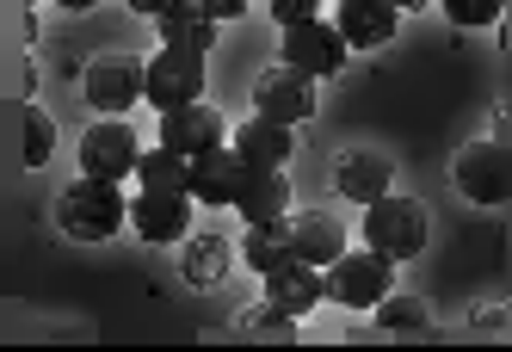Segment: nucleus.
<instances>
[{
  "label": "nucleus",
  "instance_id": "f257e3e1",
  "mask_svg": "<svg viewBox=\"0 0 512 352\" xmlns=\"http://www.w3.org/2000/svg\"><path fill=\"white\" fill-rule=\"evenodd\" d=\"M56 217H62V229L75 241H105V235H118V223L130 217V204H124L118 180H93V173H81V180L62 192Z\"/></svg>",
  "mask_w": 512,
  "mask_h": 352
},
{
  "label": "nucleus",
  "instance_id": "f03ea898",
  "mask_svg": "<svg viewBox=\"0 0 512 352\" xmlns=\"http://www.w3.org/2000/svg\"><path fill=\"white\" fill-rule=\"evenodd\" d=\"M364 241H371L377 254H389V260H414L426 248V204L383 192L371 210H364Z\"/></svg>",
  "mask_w": 512,
  "mask_h": 352
},
{
  "label": "nucleus",
  "instance_id": "7ed1b4c3",
  "mask_svg": "<svg viewBox=\"0 0 512 352\" xmlns=\"http://www.w3.org/2000/svg\"><path fill=\"white\" fill-rule=\"evenodd\" d=\"M389 254H340L334 266H327V297L346 303V309H377L389 297Z\"/></svg>",
  "mask_w": 512,
  "mask_h": 352
},
{
  "label": "nucleus",
  "instance_id": "20e7f679",
  "mask_svg": "<svg viewBox=\"0 0 512 352\" xmlns=\"http://www.w3.org/2000/svg\"><path fill=\"white\" fill-rule=\"evenodd\" d=\"M346 31L340 25H321V19H303V25H284V62L303 68V75H340L346 68Z\"/></svg>",
  "mask_w": 512,
  "mask_h": 352
},
{
  "label": "nucleus",
  "instance_id": "39448f33",
  "mask_svg": "<svg viewBox=\"0 0 512 352\" xmlns=\"http://www.w3.org/2000/svg\"><path fill=\"white\" fill-rule=\"evenodd\" d=\"M198 99H204V56L161 44V56H149V105L179 112V105H198Z\"/></svg>",
  "mask_w": 512,
  "mask_h": 352
},
{
  "label": "nucleus",
  "instance_id": "423d86ee",
  "mask_svg": "<svg viewBox=\"0 0 512 352\" xmlns=\"http://www.w3.org/2000/svg\"><path fill=\"white\" fill-rule=\"evenodd\" d=\"M136 161H142V143H136V130L124 118H99L81 136V167L93 180H124V173H136Z\"/></svg>",
  "mask_w": 512,
  "mask_h": 352
},
{
  "label": "nucleus",
  "instance_id": "0eeeda50",
  "mask_svg": "<svg viewBox=\"0 0 512 352\" xmlns=\"http://www.w3.org/2000/svg\"><path fill=\"white\" fill-rule=\"evenodd\" d=\"M457 186L475 204H506L512 198V149L506 143H469L457 155Z\"/></svg>",
  "mask_w": 512,
  "mask_h": 352
},
{
  "label": "nucleus",
  "instance_id": "6e6552de",
  "mask_svg": "<svg viewBox=\"0 0 512 352\" xmlns=\"http://www.w3.org/2000/svg\"><path fill=\"white\" fill-rule=\"evenodd\" d=\"M81 87H87V99L99 105V112H124V105H136L142 93H149V68L130 62V56H99V62H87Z\"/></svg>",
  "mask_w": 512,
  "mask_h": 352
},
{
  "label": "nucleus",
  "instance_id": "1a4fd4ad",
  "mask_svg": "<svg viewBox=\"0 0 512 352\" xmlns=\"http://www.w3.org/2000/svg\"><path fill=\"white\" fill-rule=\"evenodd\" d=\"M253 105H260V118H278V124H303L315 112V75L303 68H266L260 87H253Z\"/></svg>",
  "mask_w": 512,
  "mask_h": 352
},
{
  "label": "nucleus",
  "instance_id": "9d476101",
  "mask_svg": "<svg viewBox=\"0 0 512 352\" xmlns=\"http://www.w3.org/2000/svg\"><path fill=\"white\" fill-rule=\"evenodd\" d=\"M321 297H327V266H315V260H290V266L266 272V303L278 315H290V322L309 315Z\"/></svg>",
  "mask_w": 512,
  "mask_h": 352
},
{
  "label": "nucleus",
  "instance_id": "9b49d317",
  "mask_svg": "<svg viewBox=\"0 0 512 352\" xmlns=\"http://www.w3.org/2000/svg\"><path fill=\"white\" fill-rule=\"evenodd\" d=\"M130 223L142 241H186L192 229V192H142L130 204Z\"/></svg>",
  "mask_w": 512,
  "mask_h": 352
},
{
  "label": "nucleus",
  "instance_id": "f8f14e48",
  "mask_svg": "<svg viewBox=\"0 0 512 352\" xmlns=\"http://www.w3.org/2000/svg\"><path fill=\"white\" fill-rule=\"evenodd\" d=\"M241 180H247V155L241 149H204V155H192V198L198 204H235V192H241Z\"/></svg>",
  "mask_w": 512,
  "mask_h": 352
},
{
  "label": "nucleus",
  "instance_id": "ddd939ff",
  "mask_svg": "<svg viewBox=\"0 0 512 352\" xmlns=\"http://www.w3.org/2000/svg\"><path fill=\"white\" fill-rule=\"evenodd\" d=\"M161 143L179 155H204L223 143V118L216 105H179V112H161Z\"/></svg>",
  "mask_w": 512,
  "mask_h": 352
},
{
  "label": "nucleus",
  "instance_id": "4468645a",
  "mask_svg": "<svg viewBox=\"0 0 512 352\" xmlns=\"http://www.w3.org/2000/svg\"><path fill=\"white\" fill-rule=\"evenodd\" d=\"M395 19H401L395 0H340V19L334 25L346 31L352 50H377V44L395 38Z\"/></svg>",
  "mask_w": 512,
  "mask_h": 352
},
{
  "label": "nucleus",
  "instance_id": "2eb2a0df",
  "mask_svg": "<svg viewBox=\"0 0 512 352\" xmlns=\"http://www.w3.org/2000/svg\"><path fill=\"white\" fill-rule=\"evenodd\" d=\"M155 25H161V44H167V50L210 56V44H216V25H223V19H210V13H204V0H173V7H167Z\"/></svg>",
  "mask_w": 512,
  "mask_h": 352
},
{
  "label": "nucleus",
  "instance_id": "dca6fc26",
  "mask_svg": "<svg viewBox=\"0 0 512 352\" xmlns=\"http://www.w3.org/2000/svg\"><path fill=\"white\" fill-rule=\"evenodd\" d=\"M235 210L247 223H278L284 210H290V180H284V167H247V180L235 192Z\"/></svg>",
  "mask_w": 512,
  "mask_h": 352
},
{
  "label": "nucleus",
  "instance_id": "f3484780",
  "mask_svg": "<svg viewBox=\"0 0 512 352\" xmlns=\"http://www.w3.org/2000/svg\"><path fill=\"white\" fill-rule=\"evenodd\" d=\"M235 149L247 155V167H284L290 155H297V143H290V124L260 118V112H253V118L235 130Z\"/></svg>",
  "mask_w": 512,
  "mask_h": 352
},
{
  "label": "nucleus",
  "instance_id": "a211bd4d",
  "mask_svg": "<svg viewBox=\"0 0 512 352\" xmlns=\"http://www.w3.org/2000/svg\"><path fill=\"white\" fill-rule=\"evenodd\" d=\"M290 235H297V260L334 266L346 254V229H340V217H327V210H303V217H290Z\"/></svg>",
  "mask_w": 512,
  "mask_h": 352
},
{
  "label": "nucleus",
  "instance_id": "6ab92c4d",
  "mask_svg": "<svg viewBox=\"0 0 512 352\" xmlns=\"http://www.w3.org/2000/svg\"><path fill=\"white\" fill-rule=\"evenodd\" d=\"M334 186H340L352 204H377V198L389 192V155H377V149L346 155V161H340V173H334Z\"/></svg>",
  "mask_w": 512,
  "mask_h": 352
},
{
  "label": "nucleus",
  "instance_id": "aec40b11",
  "mask_svg": "<svg viewBox=\"0 0 512 352\" xmlns=\"http://www.w3.org/2000/svg\"><path fill=\"white\" fill-rule=\"evenodd\" d=\"M241 254H247L253 272H278V266H290V260H297V235H290V217H278V223H247Z\"/></svg>",
  "mask_w": 512,
  "mask_h": 352
},
{
  "label": "nucleus",
  "instance_id": "412c9836",
  "mask_svg": "<svg viewBox=\"0 0 512 352\" xmlns=\"http://www.w3.org/2000/svg\"><path fill=\"white\" fill-rule=\"evenodd\" d=\"M229 241L223 235H192L186 241V254H179V272H186V285H223V272H229Z\"/></svg>",
  "mask_w": 512,
  "mask_h": 352
},
{
  "label": "nucleus",
  "instance_id": "4be33fe9",
  "mask_svg": "<svg viewBox=\"0 0 512 352\" xmlns=\"http://www.w3.org/2000/svg\"><path fill=\"white\" fill-rule=\"evenodd\" d=\"M136 180H142V192H192V155L161 143L155 155L136 161Z\"/></svg>",
  "mask_w": 512,
  "mask_h": 352
},
{
  "label": "nucleus",
  "instance_id": "5701e85b",
  "mask_svg": "<svg viewBox=\"0 0 512 352\" xmlns=\"http://www.w3.org/2000/svg\"><path fill=\"white\" fill-rule=\"evenodd\" d=\"M377 322H383L389 334H420L432 315H426L420 297H383V303H377Z\"/></svg>",
  "mask_w": 512,
  "mask_h": 352
},
{
  "label": "nucleus",
  "instance_id": "b1692460",
  "mask_svg": "<svg viewBox=\"0 0 512 352\" xmlns=\"http://www.w3.org/2000/svg\"><path fill=\"white\" fill-rule=\"evenodd\" d=\"M50 149H56V124L38 112V105H31V112H25V167H44Z\"/></svg>",
  "mask_w": 512,
  "mask_h": 352
},
{
  "label": "nucleus",
  "instance_id": "393cba45",
  "mask_svg": "<svg viewBox=\"0 0 512 352\" xmlns=\"http://www.w3.org/2000/svg\"><path fill=\"white\" fill-rule=\"evenodd\" d=\"M445 13L457 25H494L500 19V0H445Z\"/></svg>",
  "mask_w": 512,
  "mask_h": 352
},
{
  "label": "nucleus",
  "instance_id": "a878e982",
  "mask_svg": "<svg viewBox=\"0 0 512 352\" xmlns=\"http://www.w3.org/2000/svg\"><path fill=\"white\" fill-rule=\"evenodd\" d=\"M315 7L321 0H272V19L278 25H303V19H315Z\"/></svg>",
  "mask_w": 512,
  "mask_h": 352
},
{
  "label": "nucleus",
  "instance_id": "bb28decb",
  "mask_svg": "<svg viewBox=\"0 0 512 352\" xmlns=\"http://www.w3.org/2000/svg\"><path fill=\"white\" fill-rule=\"evenodd\" d=\"M247 7H253V0H204V13H210V19H241Z\"/></svg>",
  "mask_w": 512,
  "mask_h": 352
},
{
  "label": "nucleus",
  "instance_id": "cd10ccee",
  "mask_svg": "<svg viewBox=\"0 0 512 352\" xmlns=\"http://www.w3.org/2000/svg\"><path fill=\"white\" fill-rule=\"evenodd\" d=\"M124 7H136V13H142V19H161V13H167V7H173V0H124Z\"/></svg>",
  "mask_w": 512,
  "mask_h": 352
},
{
  "label": "nucleus",
  "instance_id": "c85d7f7f",
  "mask_svg": "<svg viewBox=\"0 0 512 352\" xmlns=\"http://www.w3.org/2000/svg\"><path fill=\"white\" fill-rule=\"evenodd\" d=\"M56 7H68V13H87V7H93V0H56Z\"/></svg>",
  "mask_w": 512,
  "mask_h": 352
},
{
  "label": "nucleus",
  "instance_id": "c756f323",
  "mask_svg": "<svg viewBox=\"0 0 512 352\" xmlns=\"http://www.w3.org/2000/svg\"><path fill=\"white\" fill-rule=\"evenodd\" d=\"M395 7H426V0H395Z\"/></svg>",
  "mask_w": 512,
  "mask_h": 352
},
{
  "label": "nucleus",
  "instance_id": "7c9ffc66",
  "mask_svg": "<svg viewBox=\"0 0 512 352\" xmlns=\"http://www.w3.org/2000/svg\"><path fill=\"white\" fill-rule=\"evenodd\" d=\"M13 7H31V0H13Z\"/></svg>",
  "mask_w": 512,
  "mask_h": 352
}]
</instances>
